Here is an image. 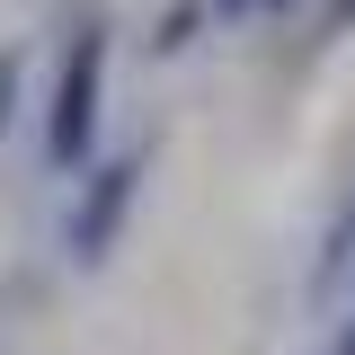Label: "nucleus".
<instances>
[{"instance_id": "1", "label": "nucleus", "mask_w": 355, "mask_h": 355, "mask_svg": "<svg viewBox=\"0 0 355 355\" xmlns=\"http://www.w3.org/2000/svg\"><path fill=\"white\" fill-rule=\"evenodd\" d=\"M98 107H107V18H80L62 62H53V98H44V169L80 178L98 151Z\"/></svg>"}, {"instance_id": "2", "label": "nucleus", "mask_w": 355, "mask_h": 355, "mask_svg": "<svg viewBox=\"0 0 355 355\" xmlns=\"http://www.w3.org/2000/svg\"><path fill=\"white\" fill-rule=\"evenodd\" d=\"M133 205H142V151H116V160L80 169L71 214H62V258L71 266H107V249H116V231H125Z\"/></svg>"}, {"instance_id": "3", "label": "nucleus", "mask_w": 355, "mask_h": 355, "mask_svg": "<svg viewBox=\"0 0 355 355\" xmlns=\"http://www.w3.org/2000/svg\"><path fill=\"white\" fill-rule=\"evenodd\" d=\"M18 89H27V53L0 44V142H9V125H18Z\"/></svg>"}, {"instance_id": "4", "label": "nucleus", "mask_w": 355, "mask_h": 355, "mask_svg": "<svg viewBox=\"0 0 355 355\" xmlns=\"http://www.w3.org/2000/svg\"><path fill=\"white\" fill-rule=\"evenodd\" d=\"M214 0H178L169 18H160V36H151V53H187V36H196V18H205Z\"/></svg>"}, {"instance_id": "5", "label": "nucleus", "mask_w": 355, "mask_h": 355, "mask_svg": "<svg viewBox=\"0 0 355 355\" xmlns=\"http://www.w3.org/2000/svg\"><path fill=\"white\" fill-rule=\"evenodd\" d=\"M329 27H355V0H329Z\"/></svg>"}, {"instance_id": "6", "label": "nucleus", "mask_w": 355, "mask_h": 355, "mask_svg": "<svg viewBox=\"0 0 355 355\" xmlns=\"http://www.w3.org/2000/svg\"><path fill=\"white\" fill-rule=\"evenodd\" d=\"M240 9H258V0H214V18H240Z\"/></svg>"}, {"instance_id": "7", "label": "nucleus", "mask_w": 355, "mask_h": 355, "mask_svg": "<svg viewBox=\"0 0 355 355\" xmlns=\"http://www.w3.org/2000/svg\"><path fill=\"white\" fill-rule=\"evenodd\" d=\"M329 355H355V320H347V329H338V347H329Z\"/></svg>"}, {"instance_id": "8", "label": "nucleus", "mask_w": 355, "mask_h": 355, "mask_svg": "<svg viewBox=\"0 0 355 355\" xmlns=\"http://www.w3.org/2000/svg\"><path fill=\"white\" fill-rule=\"evenodd\" d=\"M266 9H293V0H266Z\"/></svg>"}]
</instances>
